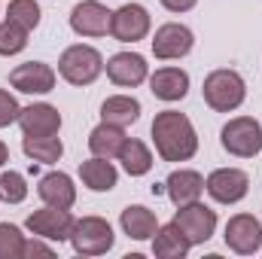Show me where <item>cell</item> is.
<instances>
[{
	"label": "cell",
	"mask_w": 262,
	"mask_h": 259,
	"mask_svg": "<svg viewBox=\"0 0 262 259\" xmlns=\"http://www.w3.org/2000/svg\"><path fill=\"white\" fill-rule=\"evenodd\" d=\"M149 137L156 143V153L162 162H189L198 153V134L195 125L186 113L180 110H162L156 113Z\"/></svg>",
	"instance_id": "6da1fadb"
},
{
	"label": "cell",
	"mask_w": 262,
	"mask_h": 259,
	"mask_svg": "<svg viewBox=\"0 0 262 259\" xmlns=\"http://www.w3.org/2000/svg\"><path fill=\"white\" fill-rule=\"evenodd\" d=\"M201 95H204V104L213 113H235L247 98V82H244V76L238 70L220 67V70H210L204 76Z\"/></svg>",
	"instance_id": "7a4b0ae2"
},
{
	"label": "cell",
	"mask_w": 262,
	"mask_h": 259,
	"mask_svg": "<svg viewBox=\"0 0 262 259\" xmlns=\"http://www.w3.org/2000/svg\"><path fill=\"white\" fill-rule=\"evenodd\" d=\"M104 73V55L89 43L67 46L58 58V76L70 85H92Z\"/></svg>",
	"instance_id": "3957f363"
},
{
	"label": "cell",
	"mask_w": 262,
	"mask_h": 259,
	"mask_svg": "<svg viewBox=\"0 0 262 259\" xmlns=\"http://www.w3.org/2000/svg\"><path fill=\"white\" fill-rule=\"evenodd\" d=\"M70 247L79 253V256H104L113 250L116 244V235H113V226L104 220V217H79L70 229Z\"/></svg>",
	"instance_id": "277c9868"
},
{
	"label": "cell",
	"mask_w": 262,
	"mask_h": 259,
	"mask_svg": "<svg viewBox=\"0 0 262 259\" xmlns=\"http://www.w3.org/2000/svg\"><path fill=\"white\" fill-rule=\"evenodd\" d=\"M220 143L235 159H253L262 153V125L253 116H235L223 125Z\"/></svg>",
	"instance_id": "5b68a950"
},
{
	"label": "cell",
	"mask_w": 262,
	"mask_h": 259,
	"mask_svg": "<svg viewBox=\"0 0 262 259\" xmlns=\"http://www.w3.org/2000/svg\"><path fill=\"white\" fill-rule=\"evenodd\" d=\"M149 46H152V55L159 61H180V58H186L192 52L195 34L186 25H180V21H165V25L156 28Z\"/></svg>",
	"instance_id": "8992f818"
},
{
	"label": "cell",
	"mask_w": 262,
	"mask_h": 259,
	"mask_svg": "<svg viewBox=\"0 0 262 259\" xmlns=\"http://www.w3.org/2000/svg\"><path fill=\"white\" fill-rule=\"evenodd\" d=\"M223 241L238 256H256L262 250V223L253 213H235L223 229Z\"/></svg>",
	"instance_id": "52a82bcc"
},
{
	"label": "cell",
	"mask_w": 262,
	"mask_h": 259,
	"mask_svg": "<svg viewBox=\"0 0 262 259\" xmlns=\"http://www.w3.org/2000/svg\"><path fill=\"white\" fill-rule=\"evenodd\" d=\"M73 223H76V217H73L70 210H64V207H52V204H43L40 210L28 213L25 229H28L31 235H37V238H46V241H52V244H61V241L70 238Z\"/></svg>",
	"instance_id": "ba28073f"
},
{
	"label": "cell",
	"mask_w": 262,
	"mask_h": 259,
	"mask_svg": "<svg viewBox=\"0 0 262 259\" xmlns=\"http://www.w3.org/2000/svg\"><path fill=\"white\" fill-rule=\"evenodd\" d=\"M204 192L216 204H238L250 192V174L241 168H216L204 177Z\"/></svg>",
	"instance_id": "9c48e42d"
},
{
	"label": "cell",
	"mask_w": 262,
	"mask_h": 259,
	"mask_svg": "<svg viewBox=\"0 0 262 259\" xmlns=\"http://www.w3.org/2000/svg\"><path fill=\"white\" fill-rule=\"evenodd\" d=\"M149 28H152V18H149L146 6H140V3H122V6L110 15V37L119 40V43L146 40Z\"/></svg>",
	"instance_id": "30bf717a"
},
{
	"label": "cell",
	"mask_w": 262,
	"mask_h": 259,
	"mask_svg": "<svg viewBox=\"0 0 262 259\" xmlns=\"http://www.w3.org/2000/svg\"><path fill=\"white\" fill-rule=\"evenodd\" d=\"M174 223L186 232V238L192 241V247H195V244H207V241L213 238V232H216V210H210V207L201 204V198H198L192 204L177 207Z\"/></svg>",
	"instance_id": "8fae6325"
},
{
	"label": "cell",
	"mask_w": 262,
	"mask_h": 259,
	"mask_svg": "<svg viewBox=\"0 0 262 259\" xmlns=\"http://www.w3.org/2000/svg\"><path fill=\"white\" fill-rule=\"evenodd\" d=\"M107 79L119 89H137L149 79V64L140 52H116L104 61Z\"/></svg>",
	"instance_id": "7c38bea8"
},
{
	"label": "cell",
	"mask_w": 262,
	"mask_h": 259,
	"mask_svg": "<svg viewBox=\"0 0 262 259\" xmlns=\"http://www.w3.org/2000/svg\"><path fill=\"white\" fill-rule=\"evenodd\" d=\"M110 9L101 0H79L70 9V31L76 37H107L110 34Z\"/></svg>",
	"instance_id": "4fadbf2b"
},
{
	"label": "cell",
	"mask_w": 262,
	"mask_h": 259,
	"mask_svg": "<svg viewBox=\"0 0 262 259\" xmlns=\"http://www.w3.org/2000/svg\"><path fill=\"white\" fill-rule=\"evenodd\" d=\"M55 82H58V73L46 61H25L9 73V85L21 95H49Z\"/></svg>",
	"instance_id": "5bb4252c"
},
{
	"label": "cell",
	"mask_w": 262,
	"mask_h": 259,
	"mask_svg": "<svg viewBox=\"0 0 262 259\" xmlns=\"http://www.w3.org/2000/svg\"><path fill=\"white\" fill-rule=\"evenodd\" d=\"M18 128L25 137H46V134H58L61 131V113L58 107L40 101V104H28L18 113Z\"/></svg>",
	"instance_id": "9a60e30c"
},
{
	"label": "cell",
	"mask_w": 262,
	"mask_h": 259,
	"mask_svg": "<svg viewBox=\"0 0 262 259\" xmlns=\"http://www.w3.org/2000/svg\"><path fill=\"white\" fill-rule=\"evenodd\" d=\"M149 92L165 101V104H177L189 95V73L183 67H159L156 73H149Z\"/></svg>",
	"instance_id": "2e32d148"
},
{
	"label": "cell",
	"mask_w": 262,
	"mask_h": 259,
	"mask_svg": "<svg viewBox=\"0 0 262 259\" xmlns=\"http://www.w3.org/2000/svg\"><path fill=\"white\" fill-rule=\"evenodd\" d=\"M37 195L43 204H52V207H64L70 210L76 204V186H73V177L64 171H49L37 180Z\"/></svg>",
	"instance_id": "e0dca14e"
},
{
	"label": "cell",
	"mask_w": 262,
	"mask_h": 259,
	"mask_svg": "<svg viewBox=\"0 0 262 259\" xmlns=\"http://www.w3.org/2000/svg\"><path fill=\"white\" fill-rule=\"evenodd\" d=\"M165 192L171 198L174 207H183V204H192L204 195V177L192 171V168H177L168 174L165 180Z\"/></svg>",
	"instance_id": "ac0fdd59"
},
{
	"label": "cell",
	"mask_w": 262,
	"mask_h": 259,
	"mask_svg": "<svg viewBox=\"0 0 262 259\" xmlns=\"http://www.w3.org/2000/svg\"><path fill=\"white\" fill-rule=\"evenodd\" d=\"M189 250H192V241L174 220L159 226V232L152 235V256L156 259H186Z\"/></svg>",
	"instance_id": "d6986e66"
},
{
	"label": "cell",
	"mask_w": 262,
	"mask_h": 259,
	"mask_svg": "<svg viewBox=\"0 0 262 259\" xmlns=\"http://www.w3.org/2000/svg\"><path fill=\"white\" fill-rule=\"evenodd\" d=\"M79 180H82V186L92 189V192H110V189H116V183H119V168L113 165V159H98V156H92V159H85V162L79 165Z\"/></svg>",
	"instance_id": "ffe728a7"
},
{
	"label": "cell",
	"mask_w": 262,
	"mask_h": 259,
	"mask_svg": "<svg viewBox=\"0 0 262 259\" xmlns=\"http://www.w3.org/2000/svg\"><path fill=\"white\" fill-rule=\"evenodd\" d=\"M119 226L131 241H152V235L159 232V217L146 204H128L119 213Z\"/></svg>",
	"instance_id": "44dd1931"
},
{
	"label": "cell",
	"mask_w": 262,
	"mask_h": 259,
	"mask_svg": "<svg viewBox=\"0 0 262 259\" xmlns=\"http://www.w3.org/2000/svg\"><path fill=\"white\" fill-rule=\"evenodd\" d=\"M116 162L122 165V171H125L128 177H146V174L152 171V165H156L152 149H149L143 140H137V137H125V143H122Z\"/></svg>",
	"instance_id": "7402d4cb"
},
{
	"label": "cell",
	"mask_w": 262,
	"mask_h": 259,
	"mask_svg": "<svg viewBox=\"0 0 262 259\" xmlns=\"http://www.w3.org/2000/svg\"><path fill=\"white\" fill-rule=\"evenodd\" d=\"M137 119H140V101L134 95H110V98H104V104H101V122L128 128Z\"/></svg>",
	"instance_id": "603a6c76"
},
{
	"label": "cell",
	"mask_w": 262,
	"mask_h": 259,
	"mask_svg": "<svg viewBox=\"0 0 262 259\" xmlns=\"http://www.w3.org/2000/svg\"><path fill=\"white\" fill-rule=\"evenodd\" d=\"M125 128L119 125H110V122H101L89 131V153L98 156V159H116L122 143H125Z\"/></svg>",
	"instance_id": "cb8c5ba5"
},
{
	"label": "cell",
	"mask_w": 262,
	"mask_h": 259,
	"mask_svg": "<svg viewBox=\"0 0 262 259\" xmlns=\"http://www.w3.org/2000/svg\"><path fill=\"white\" fill-rule=\"evenodd\" d=\"M21 149L28 159L40 162V165H55L64 156V143L58 134H46V137H21Z\"/></svg>",
	"instance_id": "d4e9b609"
},
{
	"label": "cell",
	"mask_w": 262,
	"mask_h": 259,
	"mask_svg": "<svg viewBox=\"0 0 262 259\" xmlns=\"http://www.w3.org/2000/svg\"><path fill=\"white\" fill-rule=\"evenodd\" d=\"M28 37H31V31H25L21 25H15L9 18H0V55L3 58L25 52L28 49Z\"/></svg>",
	"instance_id": "484cf974"
},
{
	"label": "cell",
	"mask_w": 262,
	"mask_h": 259,
	"mask_svg": "<svg viewBox=\"0 0 262 259\" xmlns=\"http://www.w3.org/2000/svg\"><path fill=\"white\" fill-rule=\"evenodd\" d=\"M6 18L21 25L25 31H37L40 28V18H43V9L37 0H9L6 6Z\"/></svg>",
	"instance_id": "4316f807"
},
{
	"label": "cell",
	"mask_w": 262,
	"mask_h": 259,
	"mask_svg": "<svg viewBox=\"0 0 262 259\" xmlns=\"http://www.w3.org/2000/svg\"><path fill=\"white\" fill-rule=\"evenodd\" d=\"M28 198V180L21 171H3L0 174V201L6 204H21Z\"/></svg>",
	"instance_id": "83f0119b"
},
{
	"label": "cell",
	"mask_w": 262,
	"mask_h": 259,
	"mask_svg": "<svg viewBox=\"0 0 262 259\" xmlns=\"http://www.w3.org/2000/svg\"><path fill=\"white\" fill-rule=\"evenodd\" d=\"M0 259H25V235L15 223H0Z\"/></svg>",
	"instance_id": "f1b7e54d"
},
{
	"label": "cell",
	"mask_w": 262,
	"mask_h": 259,
	"mask_svg": "<svg viewBox=\"0 0 262 259\" xmlns=\"http://www.w3.org/2000/svg\"><path fill=\"white\" fill-rule=\"evenodd\" d=\"M18 113H21V107H18L15 95L9 89H0V128L15 125L18 122Z\"/></svg>",
	"instance_id": "f546056e"
},
{
	"label": "cell",
	"mask_w": 262,
	"mask_h": 259,
	"mask_svg": "<svg viewBox=\"0 0 262 259\" xmlns=\"http://www.w3.org/2000/svg\"><path fill=\"white\" fill-rule=\"evenodd\" d=\"M52 253H55V247H52V244H46V238H37V235L25 238V259H31V256H52Z\"/></svg>",
	"instance_id": "4dcf8cb0"
},
{
	"label": "cell",
	"mask_w": 262,
	"mask_h": 259,
	"mask_svg": "<svg viewBox=\"0 0 262 259\" xmlns=\"http://www.w3.org/2000/svg\"><path fill=\"white\" fill-rule=\"evenodd\" d=\"M168 12H174V15H183V12H189V9H195L198 0H159Z\"/></svg>",
	"instance_id": "1f68e13d"
},
{
	"label": "cell",
	"mask_w": 262,
	"mask_h": 259,
	"mask_svg": "<svg viewBox=\"0 0 262 259\" xmlns=\"http://www.w3.org/2000/svg\"><path fill=\"white\" fill-rule=\"evenodd\" d=\"M6 162H9V146H6V143L0 140V168H3Z\"/></svg>",
	"instance_id": "d6a6232c"
}]
</instances>
